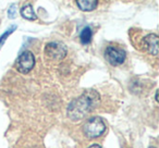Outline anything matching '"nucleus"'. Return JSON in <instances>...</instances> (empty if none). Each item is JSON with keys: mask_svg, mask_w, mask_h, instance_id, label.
Segmentation results:
<instances>
[{"mask_svg": "<svg viewBox=\"0 0 159 148\" xmlns=\"http://www.w3.org/2000/svg\"><path fill=\"white\" fill-rule=\"evenodd\" d=\"M80 39H81V43L84 45H87L91 43L92 40V29L91 27H85V29H82L81 34H80Z\"/></svg>", "mask_w": 159, "mask_h": 148, "instance_id": "1a4fd4ad", "label": "nucleus"}, {"mask_svg": "<svg viewBox=\"0 0 159 148\" xmlns=\"http://www.w3.org/2000/svg\"><path fill=\"white\" fill-rule=\"evenodd\" d=\"M76 5L82 11H93L98 6V1L96 0H77Z\"/></svg>", "mask_w": 159, "mask_h": 148, "instance_id": "0eeeda50", "label": "nucleus"}, {"mask_svg": "<svg viewBox=\"0 0 159 148\" xmlns=\"http://www.w3.org/2000/svg\"><path fill=\"white\" fill-rule=\"evenodd\" d=\"M21 16L29 21L37 20V16L35 14V12H34V10H33V7H32L31 5L24 6V7L21 9Z\"/></svg>", "mask_w": 159, "mask_h": 148, "instance_id": "6e6552de", "label": "nucleus"}, {"mask_svg": "<svg viewBox=\"0 0 159 148\" xmlns=\"http://www.w3.org/2000/svg\"><path fill=\"white\" fill-rule=\"evenodd\" d=\"M156 101H158V92L156 93Z\"/></svg>", "mask_w": 159, "mask_h": 148, "instance_id": "ddd939ff", "label": "nucleus"}, {"mask_svg": "<svg viewBox=\"0 0 159 148\" xmlns=\"http://www.w3.org/2000/svg\"><path fill=\"white\" fill-rule=\"evenodd\" d=\"M45 53L52 60H62L66 56V46L63 43H48L45 47Z\"/></svg>", "mask_w": 159, "mask_h": 148, "instance_id": "20e7f679", "label": "nucleus"}, {"mask_svg": "<svg viewBox=\"0 0 159 148\" xmlns=\"http://www.w3.org/2000/svg\"><path fill=\"white\" fill-rule=\"evenodd\" d=\"M16 29V25H12L11 27H9V29H7V31L5 32V33L2 34V36L0 37V48L3 46V44H5V42H6V39H7L8 37H9V35L10 34H12L14 31Z\"/></svg>", "mask_w": 159, "mask_h": 148, "instance_id": "9d476101", "label": "nucleus"}, {"mask_svg": "<svg viewBox=\"0 0 159 148\" xmlns=\"http://www.w3.org/2000/svg\"><path fill=\"white\" fill-rule=\"evenodd\" d=\"M99 95L95 91H87L75 98L68 106V117L72 121H79L87 117L99 104Z\"/></svg>", "mask_w": 159, "mask_h": 148, "instance_id": "f257e3e1", "label": "nucleus"}, {"mask_svg": "<svg viewBox=\"0 0 159 148\" xmlns=\"http://www.w3.org/2000/svg\"><path fill=\"white\" fill-rule=\"evenodd\" d=\"M89 148H102L100 147L99 145H98V144H94V145H92V146H89Z\"/></svg>", "mask_w": 159, "mask_h": 148, "instance_id": "f8f14e48", "label": "nucleus"}, {"mask_svg": "<svg viewBox=\"0 0 159 148\" xmlns=\"http://www.w3.org/2000/svg\"><path fill=\"white\" fill-rule=\"evenodd\" d=\"M106 131V124L102 118L94 117L89 119L83 125V133L87 138H97Z\"/></svg>", "mask_w": 159, "mask_h": 148, "instance_id": "f03ea898", "label": "nucleus"}, {"mask_svg": "<svg viewBox=\"0 0 159 148\" xmlns=\"http://www.w3.org/2000/svg\"><path fill=\"white\" fill-rule=\"evenodd\" d=\"M16 6H11V8L9 9V18L10 19H14L16 18Z\"/></svg>", "mask_w": 159, "mask_h": 148, "instance_id": "9b49d317", "label": "nucleus"}, {"mask_svg": "<svg viewBox=\"0 0 159 148\" xmlns=\"http://www.w3.org/2000/svg\"><path fill=\"white\" fill-rule=\"evenodd\" d=\"M125 51L115 47H108L105 51V58L112 65H120L125 60Z\"/></svg>", "mask_w": 159, "mask_h": 148, "instance_id": "39448f33", "label": "nucleus"}, {"mask_svg": "<svg viewBox=\"0 0 159 148\" xmlns=\"http://www.w3.org/2000/svg\"><path fill=\"white\" fill-rule=\"evenodd\" d=\"M158 40L159 37L156 34L152 33L148 34L147 36L143 38V47L144 49H146L148 53L152 56H157L159 52V47H158Z\"/></svg>", "mask_w": 159, "mask_h": 148, "instance_id": "423d86ee", "label": "nucleus"}, {"mask_svg": "<svg viewBox=\"0 0 159 148\" xmlns=\"http://www.w3.org/2000/svg\"><path fill=\"white\" fill-rule=\"evenodd\" d=\"M35 65V57L31 51H23L16 61V68L20 73H29Z\"/></svg>", "mask_w": 159, "mask_h": 148, "instance_id": "7ed1b4c3", "label": "nucleus"}]
</instances>
